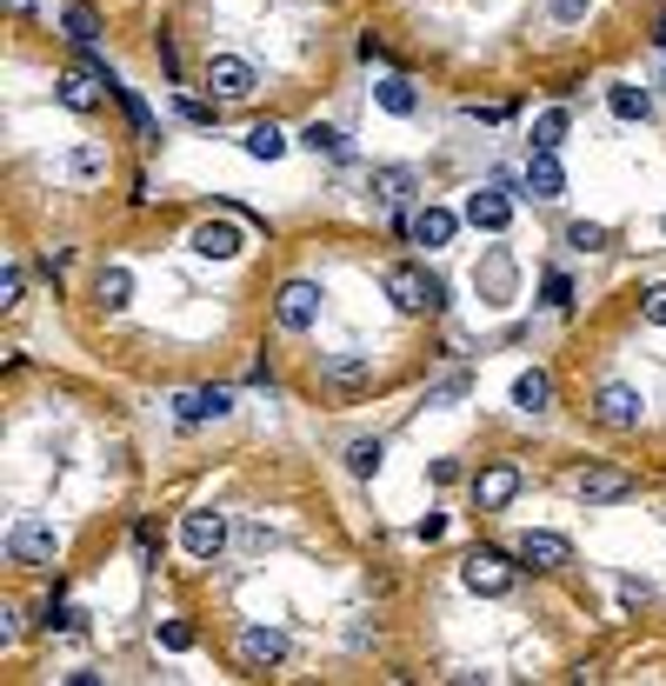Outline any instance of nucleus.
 I'll use <instances>...</instances> for the list:
<instances>
[{
  "label": "nucleus",
  "instance_id": "nucleus-15",
  "mask_svg": "<svg viewBox=\"0 0 666 686\" xmlns=\"http://www.w3.org/2000/svg\"><path fill=\"white\" fill-rule=\"evenodd\" d=\"M227 413H233L227 387H187V393H174V420H187V426H207V420H227Z\"/></svg>",
  "mask_w": 666,
  "mask_h": 686
},
{
  "label": "nucleus",
  "instance_id": "nucleus-16",
  "mask_svg": "<svg viewBox=\"0 0 666 686\" xmlns=\"http://www.w3.org/2000/svg\"><path fill=\"white\" fill-rule=\"evenodd\" d=\"M367 194H374V207H406L413 194H421V174H413V167H374L367 174Z\"/></svg>",
  "mask_w": 666,
  "mask_h": 686
},
{
  "label": "nucleus",
  "instance_id": "nucleus-43",
  "mask_svg": "<svg viewBox=\"0 0 666 686\" xmlns=\"http://www.w3.org/2000/svg\"><path fill=\"white\" fill-rule=\"evenodd\" d=\"M659 233H666V220H659Z\"/></svg>",
  "mask_w": 666,
  "mask_h": 686
},
{
  "label": "nucleus",
  "instance_id": "nucleus-2",
  "mask_svg": "<svg viewBox=\"0 0 666 686\" xmlns=\"http://www.w3.org/2000/svg\"><path fill=\"white\" fill-rule=\"evenodd\" d=\"M8 560H21V567H54V560H60V534H54L47 521H34V513H21V521L8 527Z\"/></svg>",
  "mask_w": 666,
  "mask_h": 686
},
{
  "label": "nucleus",
  "instance_id": "nucleus-24",
  "mask_svg": "<svg viewBox=\"0 0 666 686\" xmlns=\"http://www.w3.org/2000/svg\"><path fill=\"white\" fill-rule=\"evenodd\" d=\"M60 27H67V41H73V47H94V41H101V14L88 8V0H73V8L60 14Z\"/></svg>",
  "mask_w": 666,
  "mask_h": 686
},
{
  "label": "nucleus",
  "instance_id": "nucleus-14",
  "mask_svg": "<svg viewBox=\"0 0 666 686\" xmlns=\"http://www.w3.org/2000/svg\"><path fill=\"white\" fill-rule=\"evenodd\" d=\"M320 387L326 393H360V387H374V361L367 354H326L320 361Z\"/></svg>",
  "mask_w": 666,
  "mask_h": 686
},
{
  "label": "nucleus",
  "instance_id": "nucleus-8",
  "mask_svg": "<svg viewBox=\"0 0 666 686\" xmlns=\"http://www.w3.org/2000/svg\"><path fill=\"white\" fill-rule=\"evenodd\" d=\"M594 413H600V426H613V434H633L640 413H646V400H640L627 380H607V387L594 393Z\"/></svg>",
  "mask_w": 666,
  "mask_h": 686
},
{
  "label": "nucleus",
  "instance_id": "nucleus-6",
  "mask_svg": "<svg viewBox=\"0 0 666 686\" xmlns=\"http://www.w3.org/2000/svg\"><path fill=\"white\" fill-rule=\"evenodd\" d=\"M101 88H114V73H107L101 60H88V67H67V73H60V107H73V114H94V107H101Z\"/></svg>",
  "mask_w": 666,
  "mask_h": 686
},
{
  "label": "nucleus",
  "instance_id": "nucleus-29",
  "mask_svg": "<svg viewBox=\"0 0 666 686\" xmlns=\"http://www.w3.org/2000/svg\"><path fill=\"white\" fill-rule=\"evenodd\" d=\"M67 174H73V181H101V174H107V153H101V147H73V153H67Z\"/></svg>",
  "mask_w": 666,
  "mask_h": 686
},
{
  "label": "nucleus",
  "instance_id": "nucleus-11",
  "mask_svg": "<svg viewBox=\"0 0 666 686\" xmlns=\"http://www.w3.org/2000/svg\"><path fill=\"white\" fill-rule=\"evenodd\" d=\"M573 493L587 506H613V500H633V473L627 467H587V473H573Z\"/></svg>",
  "mask_w": 666,
  "mask_h": 686
},
{
  "label": "nucleus",
  "instance_id": "nucleus-36",
  "mask_svg": "<svg viewBox=\"0 0 666 686\" xmlns=\"http://www.w3.org/2000/svg\"><path fill=\"white\" fill-rule=\"evenodd\" d=\"M21 294H27V274L8 267V274H0V307H21Z\"/></svg>",
  "mask_w": 666,
  "mask_h": 686
},
{
  "label": "nucleus",
  "instance_id": "nucleus-35",
  "mask_svg": "<svg viewBox=\"0 0 666 686\" xmlns=\"http://www.w3.org/2000/svg\"><path fill=\"white\" fill-rule=\"evenodd\" d=\"M547 14H553L560 27H573V21H587V14H594V0H547Z\"/></svg>",
  "mask_w": 666,
  "mask_h": 686
},
{
  "label": "nucleus",
  "instance_id": "nucleus-30",
  "mask_svg": "<svg viewBox=\"0 0 666 686\" xmlns=\"http://www.w3.org/2000/svg\"><path fill=\"white\" fill-rule=\"evenodd\" d=\"M114 94H120V107H127V121H134V134H140V140H160V127H153V114H147V101H140L134 88H114Z\"/></svg>",
  "mask_w": 666,
  "mask_h": 686
},
{
  "label": "nucleus",
  "instance_id": "nucleus-25",
  "mask_svg": "<svg viewBox=\"0 0 666 686\" xmlns=\"http://www.w3.org/2000/svg\"><path fill=\"white\" fill-rule=\"evenodd\" d=\"M246 153H254V160H280V153H287V134H280L274 121H261V127H246Z\"/></svg>",
  "mask_w": 666,
  "mask_h": 686
},
{
  "label": "nucleus",
  "instance_id": "nucleus-20",
  "mask_svg": "<svg viewBox=\"0 0 666 686\" xmlns=\"http://www.w3.org/2000/svg\"><path fill=\"white\" fill-rule=\"evenodd\" d=\"M453 227H460V220H453L447 207H421V214H413V220H406V233H413V240H421L427 253H434V247H447V240H453Z\"/></svg>",
  "mask_w": 666,
  "mask_h": 686
},
{
  "label": "nucleus",
  "instance_id": "nucleus-13",
  "mask_svg": "<svg viewBox=\"0 0 666 686\" xmlns=\"http://www.w3.org/2000/svg\"><path fill=\"white\" fill-rule=\"evenodd\" d=\"M287 660V633L280 627H240V666L246 673H267Z\"/></svg>",
  "mask_w": 666,
  "mask_h": 686
},
{
  "label": "nucleus",
  "instance_id": "nucleus-31",
  "mask_svg": "<svg viewBox=\"0 0 666 686\" xmlns=\"http://www.w3.org/2000/svg\"><path fill=\"white\" fill-rule=\"evenodd\" d=\"M174 114H181L187 127H214V121H220V101H194V94H174Z\"/></svg>",
  "mask_w": 666,
  "mask_h": 686
},
{
  "label": "nucleus",
  "instance_id": "nucleus-10",
  "mask_svg": "<svg viewBox=\"0 0 666 686\" xmlns=\"http://www.w3.org/2000/svg\"><path fill=\"white\" fill-rule=\"evenodd\" d=\"M320 300H326V294H320V281H287V287H280V300H274V313H280V327H287V333H307V327L320 320Z\"/></svg>",
  "mask_w": 666,
  "mask_h": 686
},
{
  "label": "nucleus",
  "instance_id": "nucleus-12",
  "mask_svg": "<svg viewBox=\"0 0 666 686\" xmlns=\"http://www.w3.org/2000/svg\"><path fill=\"white\" fill-rule=\"evenodd\" d=\"M473 287H480V300L507 307V300H514V287H520V267H514V253H507V247H493L486 261H480V274H473Z\"/></svg>",
  "mask_w": 666,
  "mask_h": 686
},
{
  "label": "nucleus",
  "instance_id": "nucleus-39",
  "mask_svg": "<svg viewBox=\"0 0 666 686\" xmlns=\"http://www.w3.org/2000/svg\"><path fill=\"white\" fill-rule=\"evenodd\" d=\"M274 547H280L274 527H246V553H274Z\"/></svg>",
  "mask_w": 666,
  "mask_h": 686
},
{
  "label": "nucleus",
  "instance_id": "nucleus-19",
  "mask_svg": "<svg viewBox=\"0 0 666 686\" xmlns=\"http://www.w3.org/2000/svg\"><path fill=\"white\" fill-rule=\"evenodd\" d=\"M520 567H533V573H560V567H573V547L560 540V534H520Z\"/></svg>",
  "mask_w": 666,
  "mask_h": 686
},
{
  "label": "nucleus",
  "instance_id": "nucleus-22",
  "mask_svg": "<svg viewBox=\"0 0 666 686\" xmlns=\"http://www.w3.org/2000/svg\"><path fill=\"white\" fill-rule=\"evenodd\" d=\"M374 101H380L387 114H400V121H406L413 107H421V94H413V80H406V73H387L380 88H374Z\"/></svg>",
  "mask_w": 666,
  "mask_h": 686
},
{
  "label": "nucleus",
  "instance_id": "nucleus-41",
  "mask_svg": "<svg viewBox=\"0 0 666 686\" xmlns=\"http://www.w3.org/2000/svg\"><path fill=\"white\" fill-rule=\"evenodd\" d=\"M21 640V614L14 607H0V647H14Z\"/></svg>",
  "mask_w": 666,
  "mask_h": 686
},
{
  "label": "nucleus",
  "instance_id": "nucleus-18",
  "mask_svg": "<svg viewBox=\"0 0 666 686\" xmlns=\"http://www.w3.org/2000/svg\"><path fill=\"white\" fill-rule=\"evenodd\" d=\"M527 194H533V201H560V194H566V167H560L553 147H533V153H527Z\"/></svg>",
  "mask_w": 666,
  "mask_h": 686
},
{
  "label": "nucleus",
  "instance_id": "nucleus-33",
  "mask_svg": "<svg viewBox=\"0 0 666 686\" xmlns=\"http://www.w3.org/2000/svg\"><path fill=\"white\" fill-rule=\"evenodd\" d=\"M467 387H473L467 374H447L440 387H427V407H453V400H467Z\"/></svg>",
  "mask_w": 666,
  "mask_h": 686
},
{
  "label": "nucleus",
  "instance_id": "nucleus-26",
  "mask_svg": "<svg viewBox=\"0 0 666 686\" xmlns=\"http://www.w3.org/2000/svg\"><path fill=\"white\" fill-rule=\"evenodd\" d=\"M607 107H613L620 121H646V114H653V94H646V88H613Z\"/></svg>",
  "mask_w": 666,
  "mask_h": 686
},
{
  "label": "nucleus",
  "instance_id": "nucleus-7",
  "mask_svg": "<svg viewBox=\"0 0 666 686\" xmlns=\"http://www.w3.org/2000/svg\"><path fill=\"white\" fill-rule=\"evenodd\" d=\"M187 247L200 253V261H240V253H246V227L240 220H200L187 233Z\"/></svg>",
  "mask_w": 666,
  "mask_h": 686
},
{
  "label": "nucleus",
  "instance_id": "nucleus-42",
  "mask_svg": "<svg viewBox=\"0 0 666 686\" xmlns=\"http://www.w3.org/2000/svg\"><path fill=\"white\" fill-rule=\"evenodd\" d=\"M659 88H666V67H659Z\"/></svg>",
  "mask_w": 666,
  "mask_h": 686
},
{
  "label": "nucleus",
  "instance_id": "nucleus-9",
  "mask_svg": "<svg viewBox=\"0 0 666 686\" xmlns=\"http://www.w3.org/2000/svg\"><path fill=\"white\" fill-rule=\"evenodd\" d=\"M473 500H480V513H507V506L520 500V467H507V460L480 467V473H473Z\"/></svg>",
  "mask_w": 666,
  "mask_h": 686
},
{
  "label": "nucleus",
  "instance_id": "nucleus-4",
  "mask_svg": "<svg viewBox=\"0 0 666 686\" xmlns=\"http://www.w3.org/2000/svg\"><path fill=\"white\" fill-rule=\"evenodd\" d=\"M227 513H214V506H194V513H181V547L194 553V560H220L227 553Z\"/></svg>",
  "mask_w": 666,
  "mask_h": 686
},
{
  "label": "nucleus",
  "instance_id": "nucleus-40",
  "mask_svg": "<svg viewBox=\"0 0 666 686\" xmlns=\"http://www.w3.org/2000/svg\"><path fill=\"white\" fill-rule=\"evenodd\" d=\"M540 294H547V307H566V300H573V287H566V274H547V287H540Z\"/></svg>",
  "mask_w": 666,
  "mask_h": 686
},
{
  "label": "nucleus",
  "instance_id": "nucleus-38",
  "mask_svg": "<svg viewBox=\"0 0 666 686\" xmlns=\"http://www.w3.org/2000/svg\"><path fill=\"white\" fill-rule=\"evenodd\" d=\"M640 320H646V327H666V287H653V294L640 300Z\"/></svg>",
  "mask_w": 666,
  "mask_h": 686
},
{
  "label": "nucleus",
  "instance_id": "nucleus-1",
  "mask_svg": "<svg viewBox=\"0 0 666 686\" xmlns=\"http://www.w3.org/2000/svg\"><path fill=\"white\" fill-rule=\"evenodd\" d=\"M380 287H387V300H393L400 313H434V307H447V287H440L427 267H413V261H393V267L380 274Z\"/></svg>",
  "mask_w": 666,
  "mask_h": 686
},
{
  "label": "nucleus",
  "instance_id": "nucleus-37",
  "mask_svg": "<svg viewBox=\"0 0 666 686\" xmlns=\"http://www.w3.org/2000/svg\"><path fill=\"white\" fill-rule=\"evenodd\" d=\"M566 240L594 253V247H607V227H587V220H573V227H566Z\"/></svg>",
  "mask_w": 666,
  "mask_h": 686
},
{
  "label": "nucleus",
  "instance_id": "nucleus-23",
  "mask_svg": "<svg viewBox=\"0 0 666 686\" xmlns=\"http://www.w3.org/2000/svg\"><path fill=\"white\" fill-rule=\"evenodd\" d=\"M514 407H520V413H547V407H553V380H547L540 367L520 374V380H514Z\"/></svg>",
  "mask_w": 666,
  "mask_h": 686
},
{
  "label": "nucleus",
  "instance_id": "nucleus-34",
  "mask_svg": "<svg viewBox=\"0 0 666 686\" xmlns=\"http://www.w3.org/2000/svg\"><path fill=\"white\" fill-rule=\"evenodd\" d=\"M160 647H166V653H194V627H187V620H166V627H160Z\"/></svg>",
  "mask_w": 666,
  "mask_h": 686
},
{
  "label": "nucleus",
  "instance_id": "nucleus-17",
  "mask_svg": "<svg viewBox=\"0 0 666 686\" xmlns=\"http://www.w3.org/2000/svg\"><path fill=\"white\" fill-rule=\"evenodd\" d=\"M467 227H480V233H507L514 227V201L500 194V187H480V194H467Z\"/></svg>",
  "mask_w": 666,
  "mask_h": 686
},
{
  "label": "nucleus",
  "instance_id": "nucleus-5",
  "mask_svg": "<svg viewBox=\"0 0 666 686\" xmlns=\"http://www.w3.org/2000/svg\"><path fill=\"white\" fill-rule=\"evenodd\" d=\"M460 580H467V593H486V599H500V593H514V580H520V567L507 560V553H467L460 560Z\"/></svg>",
  "mask_w": 666,
  "mask_h": 686
},
{
  "label": "nucleus",
  "instance_id": "nucleus-3",
  "mask_svg": "<svg viewBox=\"0 0 666 686\" xmlns=\"http://www.w3.org/2000/svg\"><path fill=\"white\" fill-rule=\"evenodd\" d=\"M254 88H261V80H254V67H246L240 54H214V60H207V94H214L220 107L254 101Z\"/></svg>",
  "mask_w": 666,
  "mask_h": 686
},
{
  "label": "nucleus",
  "instance_id": "nucleus-32",
  "mask_svg": "<svg viewBox=\"0 0 666 686\" xmlns=\"http://www.w3.org/2000/svg\"><path fill=\"white\" fill-rule=\"evenodd\" d=\"M560 140H566V107H547V114L533 121V147H553V153H560Z\"/></svg>",
  "mask_w": 666,
  "mask_h": 686
},
{
  "label": "nucleus",
  "instance_id": "nucleus-28",
  "mask_svg": "<svg viewBox=\"0 0 666 686\" xmlns=\"http://www.w3.org/2000/svg\"><path fill=\"white\" fill-rule=\"evenodd\" d=\"M300 147H307V153H326V160H347V134H333V127H320V121L300 134Z\"/></svg>",
  "mask_w": 666,
  "mask_h": 686
},
{
  "label": "nucleus",
  "instance_id": "nucleus-27",
  "mask_svg": "<svg viewBox=\"0 0 666 686\" xmlns=\"http://www.w3.org/2000/svg\"><path fill=\"white\" fill-rule=\"evenodd\" d=\"M380 460H387V447H380V441H354V447H347V473H354V480H374V473H380Z\"/></svg>",
  "mask_w": 666,
  "mask_h": 686
},
{
  "label": "nucleus",
  "instance_id": "nucleus-21",
  "mask_svg": "<svg viewBox=\"0 0 666 686\" xmlns=\"http://www.w3.org/2000/svg\"><path fill=\"white\" fill-rule=\"evenodd\" d=\"M94 300H101L107 313H120V307L134 300V274H127V267H101V274H94Z\"/></svg>",
  "mask_w": 666,
  "mask_h": 686
}]
</instances>
